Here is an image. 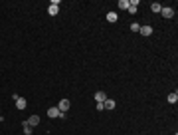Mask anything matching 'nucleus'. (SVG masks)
<instances>
[{"label":"nucleus","instance_id":"obj_1","mask_svg":"<svg viewBox=\"0 0 178 135\" xmlns=\"http://www.w3.org/2000/svg\"><path fill=\"white\" fill-rule=\"evenodd\" d=\"M58 109H59V113H66L67 109H69V99H61L58 103Z\"/></svg>","mask_w":178,"mask_h":135},{"label":"nucleus","instance_id":"obj_2","mask_svg":"<svg viewBox=\"0 0 178 135\" xmlns=\"http://www.w3.org/2000/svg\"><path fill=\"white\" fill-rule=\"evenodd\" d=\"M138 32L143 34V36H151V34H152V26L145 24V26H141V28H138Z\"/></svg>","mask_w":178,"mask_h":135},{"label":"nucleus","instance_id":"obj_3","mask_svg":"<svg viewBox=\"0 0 178 135\" xmlns=\"http://www.w3.org/2000/svg\"><path fill=\"white\" fill-rule=\"evenodd\" d=\"M160 14H162L164 18H172V16H174V8H162Z\"/></svg>","mask_w":178,"mask_h":135},{"label":"nucleus","instance_id":"obj_4","mask_svg":"<svg viewBox=\"0 0 178 135\" xmlns=\"http://www.w3.org/2000/svg\"><path fill=\"white\" fill-rule=\"evenodd\" d=\"M58 12H59V6H58V4H50L48 14H50V16H58Z\"/></svg>","mask_w":178,"mask_h":135},{"label":"nucleus","instance_id":"obj_5","mask_svg":"<svg viewBox=\"0 0 178 135\" xmlns=\"http://www.w3.org/2000/svg\"><path fill=\"white\" fill-rule=\"evenodd\" d=\"M22 131H24V135H32V125L28 121H24L22 123Z\"/></svg>","mask_w":178,"mask_h":135},{"label":"nucleus","instance_id":"obj_6","mask_svg":"<svg viewBox=\"0 0 178 135\" xmlns=\"http://www.w3.org/2000/svg\"><path fill=\"white\" fill-rule=\"evenodd\" d=\"M105 99H107L105 91H97V94H95V101H97V103H103Z\"/></svg>","mask_w":178,"mask_h":135},{"label":"nucleus","instance_id":"obj_7","mask_svg":"<svg viewBox=\"0 0 178 135\" xmlns=\"http://www.w3.org/2000/svg\"><path fill=\"white\" fill-rule=\"evenodd\" d=\"M115 105H117L115 99H105V101H103V107H105V109H115Z\"/></svg>","mask_w":178,"mask_h":135},{"label":"nucleus","instance_id":"obj_8","mask_svg":"<svg viewBox=\"0 0 178 135\" xmlns=\"http://www.w3.org/2000/svg\"><path fill=\"white\" fill-rule=\"evenodd\" d=\"M26 99H24V97H18V99H16V107L18 109H26Z\"/></svg>","mask_w":178,"mask_h":135},{"label":"nucleus","instance_id":"obj_9","mask_svg":"<svg viewBox=\"0 0 178 135\" xmlns=\"http://www.w3.org/2000/svg\"><path fill=\"white\" fill-rule=\"evenodd\" d=\"M26 121L30 123V125H32V127H36V125H38V123H40V117H38V115H32V117H28Z\"/></svg>","mask_w":178,"mask_h":135},{"label":"nucleus","instance_id":"obj_10","mask_svg":"<svg viewBox=\"0 0 178 135\" xmlns=\"http://www.w3.org/2000/svg\"><path fill=\"white\" fill-rule=\"evenodd\" d=\"M48 115H50V117H59V109L58 107H50L48 109Z\"/></svg>","mask_w":178,"mask_h":135},{"label":"nucleus","instance_id":"obj_11","mask_svg":"<svg viewBox=\"0 0 178 135\" xmlns=\"http://www.w3.org/2000/svg\"><path fill=\"white\" fill-rule=\"evenodd\" d=\"M176 101H178V94H176V91L168 94V103H176Z\"/></svg>","mask_w":178,"mask_h":135},{"label":"nucleus","instance_id":"obj_12","mask_svg":"<svg viewBox=\"0 0 178 135\" xmlns=\"http://www.w3.org/2000/svg\"><path fill=\"white\" fill-rule=\"evenodd\" d=\"M107 20H109V22H117L119 20L117 12H109V14H107Z\"/></svg>","mask_w":178,"mask_h":135},{"label":"nucleus","instance_id":"obj_13","mask_svg":"<svg viewBox=\"0 0 178 135\" xmlns=\"http://www.w3.org/2000/svg\"><path fill=\"white\" fill-rule=\"evenodd\" d=\"M119 8H123V10H129V0H119Z\"/></svg>","mask_w":178,"mask_h":135},{"label":"nucleus","instance_id":"obj_14","mask_svg":"<svg viewBox=\"0 0 178 135\" xmlns=\"http://www.w3.org/2000/svg\"><path fill=\"white\" fill-rule=\"evenodd\" d=\"M151 10H152V12H160V10H162V6H160V4H158V2H154V4H152V6H151Z\"/></svg>","mask_w":178,"mask_h":135},{"label":"nucleus","instance_id":"obj_15","mask_svg":"<svg viewBox=\"0 0 178 135\" xmlns=\"http://www.w3.org/2000/svg\"><path fill=\"white\" fill-rule=\"evenodd\" d=\"M138 28H141V24H138V22H133V24H131V30H133V32H138Z\"/></svg>","mask_w":178,"mask_h":135},{"label":"nucleus","instance_id":"obj_16","mask_svg":"<svg viewBox=\"0 0 178 135\" xmlns=\"http://www.w3.org/2000/svg\"><path fill=\"white\" fill-rule=\"evenodd\" d=\"M129 12L135 14V12H137V6H131V4H129Z\"/></svg>","mask_w":178,"mask_h":135}]
</instances>
